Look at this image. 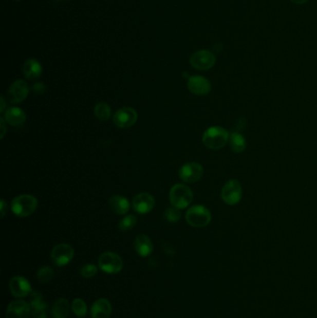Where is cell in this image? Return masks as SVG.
<instances>
[{"instance_id":"obj_1","label":"cell","mask_w":317,"mask_h":318,"mask_svg":"<svg viewBox=\"0 0 317 318\" xmlns=\"http://www.w3.org/2000/svg\"><path fill=\"white\" fill-rule=\"evenodd\" d=\"M229 133L225 127L214 126L210 127L203 134L202 141L206 147L212 150H219L229 141Z\"/></svg>"},{"instance_id":"obj_2","label":"cell","mask_w":317,"mask_h":318,"mask_svg":"<svg viewBox=\"0 0 317 318\" xmlns=\"http://www.w3.org/2000/svg\"><path fill=\"white\" fill-rule=\"evenodd\" d=\"M38 208V199L31 195L16 196L11 202V211L18 217H28L34 213Z\"/></svg>"},{"instance_id":"obj_3","label":"cell","mask_w":317,"mask_h":318,"mask_svg":"<svg viewBox=\"0 0 317 318\" xmlns=\"http://www.w3.org/2000/svg\"><path fill=\"white\" fill-rule=\"evenodd\" d=\"M194 198L193 192L185 184L178 183L173 186L170 191V201L171 205L179 210L186 209L190 205Z\"/></svg>"},{"instance_id":"obj_4","label":"cell","mask_w":317,"mask_h":318,"mask_svg":"<svg viewBox=\"0 0 317 318\" xmlns=\"http://www.w3.org/2000/svg\"><path fill=\"white\" fill-rule=\"evenodd\" d=\"M185 219L191 226L202 228L210 223L211 213L204 205H193L186 212Z\"/></svg>"},{"instance_id":"obj_5","label":"cell","mask_w":317,"mask_h":318,"mask_svg":"<svg viewBox=\"0 0 317 318\" xmlns=\"http://www.w3.org/2000/svg\"><path fill=\"white\" fill-rule=\"evenodd\" d=\"M99 267L107 274H117L123 268V259L119 255L115 252H104L100 256Z\"/></svg>"},{"instance_id":"obj_6","label":"cell","mask_w":317,"mask_h":318,"mask_svg":"<svg viewBox=\"0 0 317 318\" xmlns=\"http://www.w3.org/2000/svg\"><path fill=\"white\" fill-rule=\"evenodd\" d=\"M190 64L196 70L207 71L214 66L216 57L210 50L201 49L191 56Z\"/></svg>"},{"instance_id":"obj_7","label":"cell","mask_w":317,"mask_h":318,"mask_svg":"<svg viewBox=\"0 0 317 318\" xmlns=\"http://www.w3.org/2000/svg\"><path fill=\"white\" fill-rule=\"evenodd\" d=\"M221 198L225 204L236 205L242 198V187L237 180H230L225 183L221 190Z\"/></svg>"},{"instance_id":"obj_8","label":"cell","mask_w":317,"mask_h":318,"mask_svg":"<svg viewBox=\"0 0 317 318\" xmlns=\"http://www.w3.org/2000/svg\"><path fill=\"white\" fill-rule=\"evenodd\" d=\"M74 255V251L71 246L65 243L58 244L55 246L53 250H51V259L54 263V265L57 266H64L67 265L72 261Z\"/></svg>"},{"instance_id":"obj_9","label":"cell","mask_w":317,"mask_h":318,"mask_svg":"<svg viewBox=\"0 0 317 318\" xmlns=\"http://www.w3.org/2000/svg\"><path fill=\"white\" fill-rule=\"evenodd\" d=\"M204 174V169L199 163L190 162L181 166L179 175L183 181L188 183H195L199 181Z\"/></svg>"},{"instance_id":"obj_10","label":"cell","mask_w":317,"mask_h":318,"mask_svg":"<svg viewBox=\"0 0 317 318\" xmlns=\"http://www.w3.org/2000/svg\"><path fill=\"white\" fill-rule=\"evenodd\" d=\"M138 119L136 110L132 107H123L115 114L113 121L117 127L127 128L135 125Z\"/></svg>"},{"instance_id":"obj_11","label":"cell","mask_w":317,"mask_h":318,"mask_svg":"<svg viewBox=\"0 0 317 318\" xmlns=\"http://www.w3.org/2000/svg\"><path fill=\"white\" fill-rule=\"evenodd\" d=\"M29 94L28 84L23 79L16 80L10 85L8 90V99L11 103H20L24 102Z\"/></svg>"},{"instance_id":"obj_12","label":"cell","mask_w":317,"mask_h":318,"mask_svg":"<svg viewBox=\"0 0 317 318\" xmlns=\"http://www.w3.org/2000/svg\"><path fill=\"white\" fill-rule=\"evenodd\" d=\"M30 313V304L23 300H16L9 304L6 312V318H29Z\"/></svg>"},{"instance_id":"obj_13","label":"cell","mask_w":317,"mask_h":318,"mask_svg":"<svg viewBox=\"0 0 317 318\" xmlns=\"http://www.w3.org/2000/svg\"><path fill=\"white\" fill-rule=\"evenodd\" d=\"M31 314L34 318H48V312H49V305L43 300L42 295L36 292L32 291L31 293Z\"/></svg>"},{"instance_id":"obj_14","label":"cell","mask_w":317,"mask_h":318,"mask_svg":"<svg viewBox=\"0 0 317 318\" xmlns=\"http://www.w3.org/2000/svg\"><path fill=\"white\" fill-rule=\"evenodd\" d=\"M156 201L154 196L148 193H141L134 196L132 201L133 209L140 214H147L154 209Z\"/></svg>"},{"instance_id":"obj_15","label":"cell","mask_w":317,"mask_h":318,"mask_svg":"<svg viewBox=\"0 0 317 318\" xmlns=\"http://www.w3.org/2000/svg\"><path fill=\"white\" fill-rule=\"evenodd\" d=\"M11 294L16 298H25L32 293V287L27 279L23 276H14L10 281Z\"/></svg>"},{"instance_id":"obj_16","label":"cell","mask_w":317,"mask_h":318,"mask_svg":"<svg viewBox=\"0 0 317 318\" xmlns=\"http://www.w3.org/2000/svg\"><path fill=\"white\" fill-rule=\"evenodd\" d=\"M187 86L191 92L195 95H199V96L207 95L211 90V84L209 81V79L201 76L191 77L188 80Z\"/></svg>"},{"instance_id":"obj_17","label":"cell","mask_w":317,"mask_h":318,"mask_svg":"<svg viewBox=\"0 0 317 318\" xmlns=\"http://www.w3.org/2000/svg\"><path fill=\"white\" fill-rule=\"evenodd\" d=\"M92 318H109L112 313V305L107 298H99L91 306Z\"/></svg>"},{"instance_id":"obj_18","label":"cell","mask_w":317,"mask_h":318,"mask_svg":"<svg viewBox=\"0 0 317 318\" xmlns=\"http://www.w3.org/2000/svg\"><path fill=\"white\" fill-rule=\"evenodd\" d=\"M4 119L6 123L10 124L13 127L22 126L26 120V115L19 107H10L6 109L4 113Z\"/></svg>"},{"instance_id":"obj_19","label":"cell","mask_w":317,"mask_h":318,"mask_svg":"<svg viewBox=\"0 0 317 318\" xmlns=\"http://www.w3.org/2000/svg\"><path fill=\"white\" fill-rule=\"evenodd\" d=\"M134 248H135L137 253L142 257L149 256L154 250V246H153L151 239L143 234L137 235L135 241H134Z\"/></svg>"},{"instance_id":"obj_20","label":"cell","mask_w":317,"mask_h":318,"mask_svg":"<svg viewBox=\"0 0 317 318\" xmlns=\"http://www.w3.org/2000/svg\"><path fill=\"white\" fill-rule=\"evenodd\" d=\"M23 73L26 79L35 80L42 73V66L38 60L28 59L23 66Z\"/></svg>"},{"instance_id":"obj_21","label":"cell","mask_w":317,"mask_h":318,"mask_svg":"<svg viewBox=\"0 0 317 318\" xmlns=\"http://www.w3.org/2000/svg\"><path fill=\"white\" fill-rule=\"evenodd\" d=\"M109 207L118 215H125L129 211V202L122 196H114L109 199Z\"/></svg>"},{"instance_id":"obj_22","label":"cell","mask_w":317,"mask_h":318,"mask_svg":"<svg viewBox=\"0 0 317 318\" xmlns=\"http://www.w3.org/2000/svg\"><path fill=\"white\" fill-rule=\"evenodd\" d=\"M69 312H70V304L66 298H59L55 302L52 308L54 318H66L69 315Z\"/></svg>"},{"instance_id":"obj_23","label":"cell","mask_w":317,"mask_h":318,"mask_svg":"<svg viewBox=\"0 0 317 318\" xmlns=\"http://www.w3.org/2000/svg\"><path fill=\"white\" fill-rule=\"evenodd\" d=\"M230 146L234 153L244 152L247 147L246 139L243 137L242 134L235 132L233 133L229 137Z\"/></svg>"},{"instance_id":"obj_24","label":"cell","mask_w":317,"mask_h":318,"mask_svg":"<svg viewBox=\"0 0 317 318\" xmlns=\"http://www.w3.org/2000/svg\"><path fill=\"white\" fill-rule=\"evenodd\" d=\"M95 117L101 121H107L111 118V108L107 103H100L94 108Z\"/></svg>"},{"instance_id":"obj_25","label":"cell","mask_w":317,"mask_h":318,"mask_svg":"<svg viewBox=\"0 0 317 318\" xmlns=\"http://www.w3.org/2000/svg\"><path fill=\"white\" fill-rule=\"evenodd\" d=\"M72 311L78 317H84L88 313V306L82 298H74L72 303Z\"/></svg>"},{"instance_id":"obj_26","label":"cell","mask_w":317,"mask_h":318,"mask_svg":"<svg viewBox=\"0 0 317 318\" xmlns=\"http://www.w3.org/2000/svg\"><path fill=\"white\" fill-rule=\"evenodd\" d=\"M54 271L50 266H42L36 273V277L41 283H48L53 277Z\"/></svg>"},{"instance_id":"obj_27","label":"cell","mask_w":317,"mask_h":318,"mask_svg":"<svg viewBox=\"0 0 317 318\" xmlns=\"http://www.w3.org/2000/svg\"><path fill=\"white\" fill-rule=\"evenodd\" d=\"M136 223L137 218L135 216L127 215L119 221L118 228L123 232H126V231L132 230L133 227H135Z\"/></svg>"},{"instance_id":"obj_28","label":"cell","mask_w":317,"mask_h":318,"mask_svg":"<svg viewBox=\"0 0 317 318\" xmlns=\"http://www.w3.org/2000/svg\"><path fill=\"white\" fill-rule=\"evenodd\" d=\"M181 217V211L179 209H177L175 207L173 208H169L165 211V218L167 221L170 222H177L178 220H180Z\"/></svg>"},{"instance_id":"obj_29","label":"cell","mask_w":317,"mask_h":318,"mask_svg":"<svg viewBox=\"0 0 317 318\" xmlns=\"http://www.w3.org/2000/svg\"><path fill=\"white\" fill-rule=\"evenodd\" d=\"M98 269L97 266L92 264H88V265H84L83 267L80 270V274L86 278H90L95 276L97 274Z\"/></svg>"},{"instance_id":"obj_30","label":"cell","mask_w":317,"mask_h":318,"mask_svg":"<svg viewBox=\"0 0 317 318\" xmlns=\"http://www.w3.org/2000/svg\"><path fill=\"white\" fill-rule=\"evenodd\" d=\"M33 90H34V92L36 93V94H42V93L45 92V90H46V86H45L44 84L41 83V82L35 83L34 86H33Z\"/></svg>"},{"instance_id":"obj_31","label":"cell","mask_w":317,"mask_h":318,"mask_svg":"<svg viewBox=\"0 0 317 318\" xmlns=\"http://www.w3.org/2000/svg\"><path fill=\"white\" fill-rule=\"evenodd\" d=\"M247 126V120L244 117H241L239 120L236 123V128H237V133H239L241 130H243L245 127Z\"/></svg>"},{"instance_id":"obj_32","label":"cell","mask_w":317,"mask_h":318,"mask_svg":"<svg viewBox=\"0 0 317 318\" xmlns=\"http://www.w3.org/2000/svg\"><path fill=\"white\" fill-rule=\"evenodd\" d=\"M0 207H1V210H0V213H1V218H4L8 211V205L6 203L5 200H1L0 202Z\"/></svg>"},{"instance_id":"obj_33","label":"cell","mask_w":317,"mask_h":318,"mask_svg":"<svg viewBox=\"0 0 317 318\" xmlns=\"http://www.w3.org/2000/svg\"><path fill=\"white\" fill-rule=\"evenodd\" d=\"M0 121H1V132H2V133H1V139H3L4 136H5L6 132H7V130H6L5 127L6 121L4 118H0Z\"/></svg>"},{"instance_id":"obj_34","label":"cell","mask_w":317,"mask_h":318,"mask_svg":"<svg viewBox=\"0 0 317 318\" xmlns=\"http://www.w3.org/2000/svg\"><path fill=\"white\" fill-rule=\"evenodd\" d=\"M292 3L294 4H297V5H303V4H305V3H307L309 0H290Z\"/></svg>"},{"instance_id":"obj_35","label":"cell","mask_w":317,"mask_h":318,"mask_svg":"<svg viewBox=\"0 0 317 318\" xmlns=\"http://www.w3.org/2000/svg\"><path fill=\"white\" fill-rule=\"evenodd\" d=\"M0 101H1V108H0V112H1V113H3V112L5 111L6 108V103L5 100H4V97H1Z\"/></svg>"},{"instance_id":"obj_36","label":"cell","mask_w":317,"mask_h":318,"mask_svg":"<svg viewBox=\"0 0 317 318\" xmlns=\"http://www.w3.org/2000/svg\"><path fill=\"white\" fill-rule=\"evenodd\" d=\"M15 1H20V0H15Z\"/></svg>"}]
</instances>
